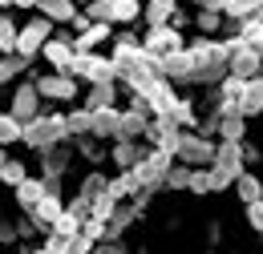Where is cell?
<instances>
[{
    "label": "cell",
    "instance_id": "6da1fadb",
    "mask_svg": "<svg viewBox=\"0 0 263 254\" xmlns=\"http://www.w3.org/2000/svg\"><path fill=\"white\" fill-rule=\"evenodd\" d=\"M186 53H191V85H219L227 77V61H231L227 40L202 36L195 45H186Z\"/></svg>",
    "mask_w": 263,
    "mask_h": 254
},
{
    "label": "cell",
    "instance_id": "7a4b0ae2",
    "mask_svg": "<svg viewBox=\"0 0 263 254\" xmlns=\"http://www.w3.org/2000/svg\"><path fill=\"white\" fill-rule=\"evenodd\" d=\"M61 141H73V133H69V117L65 113H41L33 121H25V133H21V145H29L33 154L41 150H49V145H61Z\"/></svg>",
    "mask_w": 263,
    "mask_h": 254
},
{
    "label": "cell",
    "instance_id": "3957f363",
    "mask_svg": "<svg viewBox=\"0 0 263 254\" xmlns=\"http://www.w3.org/2000/svg\"><path fill=\"white\" fill-rule=\"evenodd\" d=\"M174 154H170V150H158V145H150V150H146V158L138 161V165H134V174H138V182H142V190H162L166 186V174H170V165H174Z\"/></svg>",
    "mask_w": 263,
    "mask_h": 254
},
{
    "label": "cell",
    "instance_id": "277c9868",
    "mask_svg": "<svg viewBox=\"0 0 263 254\" xmlns=\"http://www.w3.org/2000/svg\"><path fill=\"white\" fill-rule=\"evenodd\" d=\"M81 85H98V81H118V69H114V57H101V53H77L73 57V69H69Z\"/></svg>",
    "mask_w": 263,
    "mask_h": 254
},
{
    "label": "cell",
    "instance_id": "5b68a950",
    "mask_svg": "<svg viewBox=\"0 0 263 254\" xmlns=\"http://www.w3.org/2000/svg\"><path fill=\"white\" fill-rule=\"evenodd\" d=\"M53 32H57V25H53L49 16H41V12H36L33 20H25V25H21L16 53H21V57H29V61H36V57H41V49H45V40H49Z\"/></svg>",
    "mask_w": 263,
    "mask_h": 254
},
{
    "label": "cell",
    "instance_id": "8992f818",
    "mask_svg": "<svg viewBox=\"0 0 263 254\" xmlns=\"http://www.w3.org/2000/svg\"><path fill=\"white\" fill-rule=\"evenodd\" d=\"M8 113H12L16 121H33V117L45 113V97H41V89H36V81H16V85H12Z\"/></svg>",
    "mask_w": 263,
    "mask_h": 254
},
{
    "label": "cell",
    "instance_id": "52a82bcc",
    "mask_svg": "<svg viewBox=\"0 0 263 254\" xmlns=\"http://www.w3.org/2000/svg\"><path fill=\"white\" fill-rule=\"evenodd\" d=\"M33 81H36V89H41V97H45V101H57V105H73L77 93H81V89H77L81 81H77L73 73H53V69H49V73L33 77Z\"/></svg>",
    "mask_w": 263,
    "mask_h": 254
},
{
    "label": "cell",
    "instance_id": "ba28073f",
    "mask_svg": "<svg viewBox=\"0 0 263 254\" xmlns=\"http://www.w3.org/2000/svg\"><path fill=\"white\" fill-rule=\"evenodd\" d=\"M73 154H77L73 141H61V145L41 150V154H36V161H41V178H45V182H65L69 165H73Z\"/></svg>",
    "mask_w": 263,
    "mask_h": 254
},
{
    "label": "cell",
    "instance_id": "9c48e42d",
    "mask_svg": "<svg viewBox=\"0 0 263 254\" xmlns=\"http://www.w3.org/2000/svg\"><path fill=\"white\" fill-rule=\"evenodd\" d=\"M215 141L211 137H202L198 129H182V137H178V154L174 158L178 161H186V165H211L215 161Z\"/></svg>",
    "mask_w": 263,
    "mask_h": 254
},
{
    "label": "cell",
    "instance_id": "30bf717a",
    "mask_svg": "<svg viewBox=\"0 0 263 254\" xmlns=\"http://www.w3.org/2000/svg\"><path fill=\"white\" fill-rule=\"evenodd\" d=\"M41 57H45V65H49L53 73H69V69H73V57H77V49H73V29L53 32V36L45 40Z\"/></svg>",
    "mask_w": 263,
    "mask_h": 254
},
{
    "label": "cell",
    "instance_id": "8fae6325",
    "mask_svg": "<svg viewBox=\"0 0 263 254\" xmlns=\"http://www.w3.org/2000/svg\"><path fill=\"white\" fill-rule=\"evenodd\" d=\"M134 97H142V101H146V109H150L154 117H170V113H174V105H178L174 81H166V77H154L146 89H138Z\"/></svg>",
    "mask_w": 263,
    "mask_h": 254
},
{
    "label": "cell",
    "instance_id": "7c38bea8",
    "mask_svg": "<svg viewBox=\"0 0 263 254\" xmlns=\"http://www.w3.org/2000/svg\"><path fill=\"white\" fill-rule=\"evenodd\" d=\"M142 49H146L150 57H166V53L186 49V36H182V29H174V25H158V29L142 32Z\"/></svg>",
    "mask_w": 263,
    "mask_h": 254
},
{
    "label": "cell",
    "instance_id": "4fadbf2b",
    "mask_svg": "<svg viewBox=\"0 0 263 254\" xmlns=\"http://www.w3.org/2000/svg\"><path fill=\"white\" fill-rule=\"evenodd\" d=\"M231 61H227V73H235V77H243V81H255L263 73V53H255L251 45H243V40H235L231 36Z\"/></svg>",
    "mask_w": 263,
    "mask_h": 254
},
{
    "label": "cell",
    "instance_id": "5bb4252c",
    "mask_svg": "<svg viewBox=\"0 0 263 254\" xmlns=\"http://www.w3.org/2000/svg\"><path fill=\"white\" fill-rule=\"evenodd\" d=\"M178 137H182V125H178L174 117H150V125H146V141H150V145L178 154Z\"/></svg>",
    "mask_w": 263,
    "mask_h": 254
},
{
    "label": "cell",
    "instance_id": "9a60e30c",
    "mask_svg": "<svg viewBox=\"0 0 263 254\" xmlns=\"http://www.w3.org/2000/svg\"><path fill=\"white\" fill-rule=\"evenodd\" d=\"M146 49H142V36L134 29H118L114 32V40H109V57H114V65H130L138 61Z\"/></svg>",
    "mask_w": 263,
    "mask_h": 254
},
{
    "label": "cell",
    "instance_id": "2e32d148",
    "mask_svg": "<svg viewBox=\"0 0 263 254\" xmlns=\"http://www.w3.org/2000/svg\"><path fill=\"white\" fill-rule=\"evenodd\" d=\"M215 170H223L231 182L247 170V161H243V141H219V150H215V161H211Z\"/></svg>",
    "mask_w": 263,
    "mask_h": 254
},
{
    "label": "cell",
    "instance_id": "e0dca14e",
    "mask_svg": "<svg viewBox=\"0 0 263 254\" xmlns=\"http://www.w3.org/2000/svg\"><path fill=\"white\" fill-rule=\"evenodd\" d=\"M142 158H146V145H142V141H134V137L109 141V161H114V170H134Z\"/></svg>",
    "mask_w": 263,
    "mask_h": 254
},
{
    "label": "cell",
    "instance_id": "ac0fdd59",
    "mask_svg": "<svg viewBox=\"0 0 263 254\" xmlns=\"http://www.w3.org/2000/svg\"><path fill=\"white\" fill-rule=\"evenodd\" d=\"M105 40H114V25H105V20H93L85 32H73V49L77 53H98Z\"/></svg>",
    "mask_w": 263,
    "mask_h": 254
},
{
    "label": "cell",
    "instance_id": "d6986e66",
    "mask_svg": "<svg viewBox=\"0 0 263 254\" xmlns=\"http://www.w3.org/2000/svg\"><path fill=\"white\" fill-rule=\"evenodd\" d=\"M61 214H65V198H61V194H45V198L33 206V214H29V218H33L45 234H49V230H53V222H57Z\"/></svg>",
    "mask_w": 263,
    "mask_h": 254
},
{
    "label": "cell",
    "instance_id": "ffe728a7",
    "mask_svg": "<svg viewBox=\"0 0 263 254\" xmlns=\"http://www.w3.org/2000/svg\"><path fill=\"white\" fill-rule=\"evenodd\" d=\"M81 105L85 109H109V105H118V81H98V85H85V97H81Z\"/></svg>",
    "mask_w": 263,
    "mask_h": 254
},
{
    "label": "cell",
    "instance_id": "44dd1931",
    "mask_svg": "<svg viewBox=\"0 0 263 254\" xmlns=\"http://www.w3.org/2000/svg\"><path fill=\"white\" fill-rule=\"evenodd\" d=\"M45 194H49V190H45V178H25V182L12 190V202H16L21 214H33V206L45 198Z\"/></svg>",
    "mask_w": 263,
    "mask_h": 254
},
{
    "label": "cell",
    "instance_id": "7402d4cb",
    "mask_svg": "<svg viewBox=\"0 0 263 254\" xmlns=\"http://www.w3.org/2000/svg\"><path fill=\"white\" fill-rule=\"evenodd\" d=\"M36 12L49 16L53 25H73V16L81 8H77V0H36Z\"/></svg>",
    "mask_w": 263,
    "mask_h": 254
},
{
    "label": "cell",
    "instance_id": "603a6c76",
    "mask_svg": "<svg viewBox=\"0 0 263 254\" xmlns=\"http://www.w3.org/2000/svg\"><path fill=\"white\" fill-rule=\"evenodd\" d=\"M174 12H178V0H150V4L142 8V25H146V29L170 25V20H174Z\"/></svg>",
    "mask_w": 263,
    "mask_h": 254
},
{
    "label": "cell",
    "instance_id": "cb8c5ba5",
    "mask_svg": "<svg viewBox=\"0 0 263 254\" xmlns=\"http://www.w3.org/2000/svg\"><path fill=\"white\" fill-rule=\"evenodd\" d=\"M25 73H33V61H29V57H21V53H12V57H0V89L16 85Z\"/></svg>",
    "mask_w": 263,
    "mask_h": 254
},
{
    "label": "cell",
    "instance_id": "d4e9b609",
    "mask_svg": "<svg viewBox=\"0 0 263 254\" xmlns=\"http://www.w3.org/2000/svg\"><path fill=\"white\" fill-rule=\"evenodd\" d=\"M118 125H122V109H118V105L93 113V137H101V141H114V137H118Z\"/></svg>",
    "mask_w": 263,
    "mask_h": 254
},
{
    "label": "cell",
    "instance_id": "484cf974",
    "mask_svg": "<svg viewBox=\"0 0 263 254\" xmlns=\"http://www.w3.org/2000/svg\"><path fill=\"white\" fill-rule=\"evenodd\" d=\"M105 190H109V198H118V202H130L134 194L142 190V182H138V174H134V170H118V174L109 178V186H105Z\"/></svg>",
    "mask_w": 263,
    "mask_h": 254
},
{
    "label": "cell",
    "instance_id": "4316f807",
    "mask_svg": "<svg viewBox=\"0 0 263 254\" xmlns=\"http://www.w3.org/2000/svg\"><path fill=\"white\" fill-rule=\"evenodd\" d=\"M73 145H77V158L89 161V165H101V161L109 158V141H101V137H93V133H89V137H77Z\"/></svg>",
    "mask_w": 263,
    "mask_h": 254
},
{
    "label": "cell",
    "instance_id": "83f0119b",
    "mask_svg": "<svg viewBox=\"0 0 263 254\" xmlns=\"http://www.w3.org/2000/svg\"><path fill=\"white\" fill-rule=\"evenodd\" d=\"M247 137V117L243 113H219V141H243Z\"/></svg>",
    "mask_w": 263,
    "mask_h": 254
},
{
    "label": "cell",
    "instance_id": "f1b7e54d",
    "mask_svg": "<svg viewBox=\"0 0 263 254\" xmlns=\"http://www.w3.org/2000/svg\"><path fill=\"white\" fill-rule=\"evenodd\" d=\"M235 190H239V202H243V206H251V202H259V198H263V182H259V174H251V170H243V174L235 178Z\"/></svg>",
    "mask_w": 263,
    "mask_h": 254
},
{
    "label": "cell",
    "instance_id": "f546056e",
    "mask_svg": "<svg viewBox=\"0 0 263 254\" xmlns=\"http://www.w3.org/2000/svg\"><path fill=\"white\" fill-rule=\"evenodd\" d=\"M16 36H21V20H12V12H0V57L16 53Z\"/></svg>",
    "mask_w": 263,
    "mask_h": 254
},
{
    "label": "cell",
    "instance_id": "4dcf8cb0",
    "mask_svg": "<svg viewBox=\"0 0 263 254\" xmlns=\"http://www.w3.org/2000/svg\"><path fill=\"white\" fill-rule=\"evenodd\" d=\"M142 0H114V25L118 29H130V25H138L142 20Z\"/></svg>",
    "mask_w": 263,
    "mask_h": 254
},
{
    "label": "cell",
    "instance_id": "1f68e13d",
    "mask_svg": "<svg viewBox=\"0 0 263 254\" xmlns=\"http://www.w3.org/2000/svg\"><path fill=\"white\" fill-rule=\"evenodd\" d=\"M239 109H243V117H259L263 113V77L247 81V93H243V101H239Z\"/></svg>",
    "mask_w": 263,
    "mask_h": 254
},
{
    "label": "cell",
    "instance_id": "d6a6232c",
    "mask_svg": "<svg viewBox=\"0 0 263 254\" xmlns=\"http://www.w3.org/2000/svg\"><path fill=\"white\" fill-rule=\"evenodd\" d=\"M69 133H73V141L77 137H89L93 133V109H85V105H77V109H69Z\"/></svg>",
    "mask_w": 263,
    "mask_h": 254
},
{
    "label": "cell",
    "instance_id": "836d02e7",
    "mask_svg": "<svg viewBox=\"0 0 263 254\" xmlns=\"http://www.w3.org/2000/svg\"><path fill=\"white\" fill-rule=\"evenodd\" d=\"M227 20H251V16H263V0H227Z\"/></svg>",
    "mask_w": 263,
    "mask_h": 254
},
{
    "label": "cell",
    "instance_id": "e575fe53",
    "mask_svg": "<svg viewBox=\"0 0 263 254\" xmlns=\"http://www.w3.org/2000/svg\"><path fill=\"white\" fill-rule=\"evenodd\" d=\"M105 186H109V174H101L98 165H93V170H89V174H85V178H81V186H77V194H81V198H89V202H93V198H98V194H105Z\"/></svg>",
    "mask_w": 263,
    "mask_h": 254
},
{
    "label": "cell",
    "instance_id": "d590c367",
    "mask_svg": "<svg viewBox=\"0 0 263 254\" xmlns=\"http://www.w3.org/2000/svg\"><path fill=\"white\" fill-rule=\"evenodd\" d=\"M21 133H25V121H16V117L4 109V113H0V145H8V150H12V145L21 141Z\"/></svg>",
    "mask_w": 263,
    "mask_h": 254
},
{
    "label": "cell",
    "instance_id": "8d00e7d4",
    "mask_svg": "<svg viewBox=\"0 0 263 254\" xmlns=\"http://www.w3.org/2000/svg\"><path fill=\"white\" fill-rule=\"evenodd\" d=\"M170 117H174V121H178L182 129H198V121H202L191 97H178V105H174V113H170Z\"/></svg>",
    "mask_w": 263,
    "mask_h": 254
},
{
    "label": "cell",
    "instance_id": "74e56055",
    "mask_svg": "<svg viewBox=\"0 0 263 254\" xmlns=\"http://www.w3.org/2000/svg\"><path fill=\"white\" fill-rule=\"evenodd\" d=\"M191 174H195V165L174 161V165H170V174H166V186H162V190H191Z\"/></svg>",
    "mask_w": 263,
    "mask_h": 254
},
{
    "label": "cell",
    "instance_id": "f35d334b",
    "mask_svg": "<svg viewBox=\"0 0 263 254\" xmlns=\"http://www.w3.org/2000/svg\"><path fill=\"white\" fill-rule=\"evenodd\" d=\"M25 178H29V165H25L21 158H8V161H4V170H0V182H4L8 190H16Z\"/></svg>",
    "mask_w": 263,
    "mask_h": 254
},
{
    "label": "cell",
    "instance_id": "ab89813d",
    "mask_svg": "<svg viewBox=\"0 0 263 254\" xmlns=\"http://www.w3.org/2000/svg\"><path fill=\"white\" fill-rule=\"evenodd\" d=\"M118 206H122V202H118V198H109V190H105V194H98V198H93V206H89V218H101V222H109Z\"/></svg>",
    "mask_w": 263,
    "mask_h": 254
},
{
    "label": "cell",
    "instance_id": "60d3db41",
    "mask_svg": "<svg viewBox=\"0 0 263 254\" xmlns=\"http://www.w3.org/2000/svg\"><path fill=\"white\" fill-rule=\"evenodd\" d=\"M195 25L202 36H215V32L223 29V12H206V8H198L195 12Z\"/></svg>",
    "mask_w": 263,
    "mask_h": 254
},
{
    "label": "cell",
    "instance_id": "b9f144b4",
    "mask_svg": "<svg viewBox=\"0 0 263 254\" xmlns=\"http://www.w3.org/2000/svg\"><path fill=\"white\" fill-rule=\"evenodd\" d=\"M81 222H85V218H77L73 210H65V214H61V218L53 222V234H65V238H77V234H81Z\"/></svg>",
    "mask_w": 263,
    "mask_h": 254
},
{
    "label": "cell",
    "instance_id": "7bdbcfd3",
    "mask_svg": "<svg viewBox=\"0 0 263 254\" xmlns=\"http://www.w3.org/2000/svg\"><path fill=\"white\" fill-rule=\"evenodd\" d=\"M85 16H89V20L114 25V0H89V4H85Z\"/></svg>",
    "mask_w": 263,
    "mask_h": 254
},
{
    "label": "cell",
    "instance_id": "ee69618b",
    "mask_svg": "<svg viewBox=\"0 0 263 254\" xmlns=\"http://www.w3.org/2000/svg\"><path fill=\"white\" fill-rule=\"evenodd\" d=\"M45 250L49 254H73V238H65V234H45Z\"/></svg>",
    "mask_w": 263,
    "mask_h": 254
},
{
    "label": "cell",
    "instance_id": "f6af8a7d",
    "mask_svg": "<svg viewBox=\"0 0 263 254\" xmlns=\"http://www.w3.org/2000/svg\"><path fill=\"white\" fill-rule=\"evenodd\" d=\"M36 234H45V230H41L29 214H21V218H16V238H21V242H33Z\"/></svg>",
    "mask_w": 263,
    "mask_h": 254
},
{
    "label": "cell",
    "instance_id": "bcb514c9",
    "mask_svg": "<svg viewBox=\"0 0 263 254\" xmlns=\"http://www.w3.org/2000/svg\"><path fill=\"white\" fill-rule=\"evenodd\" d=\"M12 242H21V238H16V218L0 214V246H12Z\"/></svg>",
    "mask_w": 263,
    "mask_h": 254
},
{
    "label": "cell",
    "instance_id": "7dc6e473",
    "mask_svg": "<svg viewBox=\"0 0 263 254\" xmlns=\"http://www.w3.org/2000/svg\"><path fill=\"white\" fill-rule=\"evenodd\" d=\"M206 178H211V194H223V190H231L235 182H231L223 170H215V165H206Z\"/></svg>",
    "mask_w": 263,
    "mask_h": 254
},
{
    "label": "cell",
    "instance_id": "c3c4849f",
    "mask_svg": "<svg viewBox=\"0 0 263 254\" xmlns=\"http://www.w3.org/2000/svg\"><path fill=\"white\" fill-rule=\"evenodd\" d=\"M243 210H247V226H251L255 234H263V198L251 202V206H243Z\"/></svg>",
    "mask_w": 263,
    "mask_h": 254
},
{
    "label": "cell",
    "instance_id": "681fc988",
    "mask_svg": "<svg viewBox=\"0 0 263 254\" xmlns=\"http://www.w3.org/2000/svg\"><path fill=\"white\" fill-rule=\"evenodd\" d=\"M93 254H134L126 242H114V238H105V242H98L93 246Z\"/></svg>",
    "mask_w": 263,
    "mask_h": 254
},
{
    "label": "cell",
    "instance_id": "f907efd6",
    "mask_svg": "<svg viewBox=\"0 0 263 254\" xmlns=\"http://www.w3.org/2000/svg\"><path fill=\"white\" fill-rule=\"evenodd\" d=\"M195 8H206V12H227V0H195Z\"/></svg>",
    "mask_w": 263,
    "mask_h": 254
},
{
    "label": "cell",
    "instance_id": "816d5d0a",
    "mask_svg": "<svg viewBox=\"0 0 263 254\" xmlns=\"http://www.w3.org/2000/svg\"><path fill=\"white\" fill-rule=\"evenodd\" d=\"M206 242H211V246L223 242V226H219V222H206Z\"/></svg>",
    "mask_w": 263,
    "mask_h": 254
},
{
    "label": "cell",
    "instance_id": "f5cc1de1",
    "mask_svg": "<svg viewBox=\"0 0 263 254\" xmlns=\"http://www.w3.org/2000/svg\"><path fill=\"white\" fill-rule=\"evenodd\" d=\"M259 158H263V154H259V145H247V141H243V161H247V165H255Z\"/></svg>",
    "mask_w": 263,
    "mask_h": 254
},
{
    "label": "cell",
    "instance_id": "db71d44e",
    "mask_svg": "<svg viewBox=\"0 0 263 254\" xmlns=\"http://www.w3.org/2000/svg\"><path fill=\"white\" fill-rule=\"evenodd\" d=\"M170 25H174V29H186V25H191V16H186V12H174V20H170Z\"/></svg>",
    "mask_w": 263,
    "mask_h": 254
},
{
    "label": "cell",
    "instance_id": "11a10c76",
    "mask_svg": "<svg viewBox=\"0 0 263 254\" xmlns=\"http://www.w3.org/2000/svg\"><path fill=\"white\" fill-rule=\"evenodd\" d=\"M16 8V0H0V12H12Z\"/></svg>",
    "mask_w": 263,
    "mask_h": 254
},
{
    "label": "cell",
    "instance_id": "9f6ffc18",
    "mask_svg": "<svg viewBox=\"0 0 263 254\" xmlns=\"http://www.w3.org/2000/svg\"><path fill=\"white\" fill-rule=\"evenodd\" d=\"M12 158V154H8V145H0V170H4V161Z\"/></svg>",
    "mask_w": 263,
    "mask_h": 254
},
{
    "label": "cell",
    "instance_id": "6f0895ef",
    "mask_svg": "<svg viewBox=\"0 0 263 254\" xmlns=\"http://www.w3.org/2000/svg\"><path fill=\"white\" fill-rule=\"evenodd\" d=\"M16 8H36V0H16Z\"/></svg>",
    "mask_w": 263,
    "mask_h": 254
},
{
    "label": "cell",
    "instance_id": "680465c9",
    "mask_svg": "<svg viewBox=\"0 0 263 254\" xmlns=\"http://www.w3.org/2000/svg\"><path fill=\"white\" fill-rule=\"evenodd\" d=\"M29 254H49V250H45V246H33V250H29Z\"/></svg>",
    "mask_w": 263,
    "mask_h": 254
},
{
    "label": "cell",
    "instance_id": "91938a15",
    "mask_svg": "<svg viewBox=\"0 0 263 254\" xmlns=\"http://www.w3.org/2000/svg\"><path fill=\"white\" fill-rule=\"evenodd\" d=\"M202 254H219V250H215V246H206V250H202Z\"/></svg>",
    "mask_w": 263,
    "mask_h": 254
},
{
    "label": "cell",
    "instance_id": "94428289",
    "mask_svg": "<svg viewBox=\"0 0 263 254\" xmlns=\"http://www.w3.org/2000/svg\"><path fill=\"white\" fill-rule=\"evenodd\" d=\"M77 4H81V8H85V4H89V0H77Z\"/></svg>",
    "mask_w": 263,
    "mask_h": 254
},
{
    "label": "cell",
    "instance_id": "6125c7cd",
    "mask_svg": "<svg viewBox=\"0 0 263 254\" xmlns=\"http://www.w3.org/2000/svg\"><path fill=\"white\" fill-rule=\"evenodd\" d=\"M142 4H150V0H142Z\"/></svg>",
    "mask_w": 263,
    "mask_h": 254
},
{
    "label": "cell",
    "instance_id": "be15d7a7",
    "mask_svg": "<svg viewBox=\"0 0 263 254\" xmlns=\"http://www.w3.org/2000/svg\"><path fill=\"white\" fill-rule=\"evenodd\" d=\"M259 238H263V234H259Z\"/></svg>",
    "mask_w": 263,
    "mask_h": 254
},
{
    "label": "cell",
    "instance_id": "e7e4bbea",
    "mask_svg": "<svg viewBox=\"0 0 263 254\" xmlns=\"http://www.w3.org/2000/svg\"><path fill=\"white\" fill-rule=\"evenodd\" d=\"M259 77H263V73H259Z\"/></svg>",
    "mask_w": 263,
    "mask_h": 254
},
{
    "label": "cell",
    "instance_id": "03108f58",
    "mask_svg": "<svg viewBox=\"0 0 263 254\" xmlns=\"http://www.w3.org/2000/svg\"><path fill=\"white\" fill-rule=\"evenodd\" d=\"M0 254H4V250H0Z\"/></svg>",
    "mask_w": 263,
    "mask_h": 254
}]
</instances>
